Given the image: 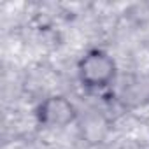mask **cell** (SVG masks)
I'll return each mask as SVG.
<instances>
[{
    "label": "cell",
    "mask_w": 149,
    "mask_h": 149,
    "mask_svg": "<svg viewBox=\"0 0 149 149\" xmlns=\"http://www.w3.org/2000/svg\"><path fill=\"white\" fill-rule=\"evenodd\" d=\"M116 72L118 67L114 58L98 47L86 51L77 61V76L81 84L93 91L109 88L116 79Z\"/></svg>",
    "instance_id": "6da1fadb"
},
{
    "label": "cell",
    "mask_w": 149,
    "mask_h": 149,
    "mask_svg": "<svg viewBox=\"0 0 149 149\" xmlns=\"http://www.w3.org/2000/svg\"><path fill=\"white\" fill-rule=\"evenodd\" d=\"M77 107L63 95L46 97L35 109L39 125L46 128H65L77 119Z\"/></svg>",
    "instance_id": "7a4b0ae2"
}]
</instances>
